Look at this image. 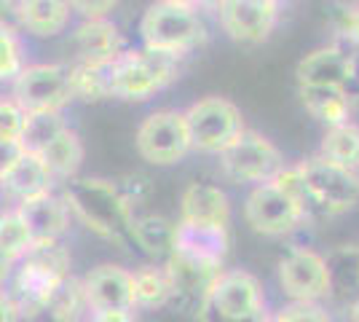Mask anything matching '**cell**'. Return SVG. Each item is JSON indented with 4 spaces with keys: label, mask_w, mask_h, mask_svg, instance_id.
<instances>
[{
    "label": "cell",
    "mask_w": 359,
    "mask_h": 322,
    "mask_svg": "<svg viewBox=\"0 0 359 322\" xmlns=\"http://www.w3.org/2000/svg\"><path fill=\"white\" fill-rule=\"evenodd\" d=\"M282 167H285V159L279 154V148L255 129H244L220 154V169L233 183H269Z\"/></svg>",
    "instance_id": "cell-9"
},
{
    "label": "cell",
    "mask_w": 359,
    "mask_h": 322,
    "mask_svg": "<svg viewBox=\"0 0 359 322\" xmlns=\"http://www.w3.org/2000/svg\"><path fill=\"white\" fill-rule=\"evenodd\" d=\"M276 274H279L282 290L298 304H316L319 298L330 295L332 290V271H330L327 261L319 253L306 250V247L287 253L279 261Z\"/></svg>",
    "instance_id": "cell-11"
},
{
    "label": "cell",
    "mask_w": 359,
    "mask_h": 322,
    "mask_svg": "<svg viewBox=\"0 0 359 322\" xmlns=\"http://www.w3.org/2000/svg\"><path fill=\"white\" fill-rule=\"evenodd\" d=\"M0 207H3V204H0Z\"/></svg>",
    "instance_id": "cell-42"
},
{
    "label": "cell",
    "mask_w": 359,
    "mask_h": 322,
    "mask_svg": "<svg viewBox=\"0 0 359 322\" xmlns=\"http://www.w3.org/2000/svg\"><path fill=\"white\" fill-rule=\"evenodd\" d=\"M8 94L27 116L65 113V107L75 102L70 67L67 62H27Z\"/></svg>",
    "instance_id": "cell-5"
},
{
    "label": "cell",
    "mask_w": 359,
    "mask_h": 322,
    "mask_svg": "<svg viewBox=\"0 0 359 322\" xmlns=\"http://www.w3.org/2000/svg\"><path fill=\"white\" fill-rule=\"evenodd\" d=\"M73 65H110L123 51V35L113 19H81L67 32Z\"/></svg>",
    "instance_id": "cell-14"
},
{
    "label": "cell",
    "mask_w": 359,
    "mask_h": 322,
    "mask_svg": "<svg viewBox=\"0 0 359 322\" xmlns=\"http://www.w3.org/2000/svg\"><path fill=\"white\" fill-rule=\"evenodd\" d=\"M298 86H335L346 89L357 78V60L341 46H319L298 62Z\"/></svg>",
    "instance_id": "cell-18"
},
{
    "label": "cell",
    "mask_w": 359,
    "mask_h": 322,
    "mask_svg": "<svg viewBox=\"0 0 359 322\" xmlns=\"http://www.w3.org/2000/svg\"><path fill=\"white\" fill-rule=\"evenodd\" d=\"M207 35L210 32L201 14L196 11L194 3H185V0H158L148 6L140 19L142 48L177 57V60L204 46Z\"/></svg>",
    "instance_id": "cell-3"
},
{
    "label": "cell",
    "mask_w": 359,
    "mask_h": 322,
    "mask_svg": "<svg viewBox=\"0 0 359 322\" xmlns=\"http://www.w3.org/2000/svg\"><path fill=\"white\" fill-rule=\"evenodd\" d=\"M271 322H332V320H330V314L319 304H298V301H292V304L279 309L271 317Z\"/></svg>",
    "instance_id": "cell-34"
},
{
    "label": "cell",
    "mask_w": 359,
    "mask_h": 322,
    "mask_svg": "<svg viewBox=\"0 0 359 322\" xmlns=\"http://www.w3.org/2000/svg\"><path fill=\"white\" fill-rule=\"evenodd\" d=\"M300 102L306 107V113L325 123L327 129L341 126V123L351 121V97L346 89H335V86H298Z\"/></svg>",
    "instance_id": "cell-25"
},
{
    "label": "cell",
    "mask_w": 359,
    "mask_h": 322,
    "mask_svg": "<svg viewBox=\"0 0 359 322\" xmlns=\"http://www.w3.org/2000/svg\"><path fill=\"white\" fill-rule=\"evenodd\" d=\"M175 234H177V223L164 215H135V220L129 226V239L148 258H153V263H161L172 255Z\"/></svg>",
    "instance_id": "cell-24"
},
{
    "label": "cell",
    "mask_w": 359,
    "mask_h": 322,
    "mask_svg": "<svg viewBox=\"0 0 359 322\" xmlns=\"http://www.w3.org/2000/svg\"><path fill=\"white\" fill-rule=\"evenodd\" d=\"M135 148L142 161L153 167H172L191 154V135L182 110H153L135 132Z\"/></svg>",
    "instance_id": "cell-7"
},
{
    "label": "cell",
    "mask_w": 359,
    "mask_h": 322,
    "mask_svg": "<svg viewBox=\"0 0 359 322\" xmlns=\"http://www.w3.org/2000/svg\"><path fill=\"white\" fill-rule=\"evenodd\" d=\"M27 113L16 105L11 94H0V145H19Z\"/></svg>",
    "instance_id": "cell-33"
},
{
    "label": "cell",
    "mask_w": 359,
    "mask_h": 322,
    "mask_svg": "<svg viewBox=\"0 0 359 322\" xmlns=\"http://www.w3.org/2000/svg\"><path fill=\"white\" fill-rule=\"evenodd\" d=\"M73 25L67 0H16L14 27L25 38H60Z\"/></svg>",
    "instance_id": "cell-19"
},
{
    "label": "cell",
    "mask_w": 359,
    "mask_h": 322,
    "mask_svg": "<svg viewBox=\"0 0 359 322\" xmlns=\"http://www.w3.org/2000/svg\"><path fill=\"white\" fill-rule=\"evenodd\" d=\"M14 210L30 231L32 245L35 242H65V236L73 229V215L57 191L41 199L16 204Z\"/></svg>",
    "instance_id": "cell-20"
},
{
    "label": "cell",
    "mask_w": 359,
    "mask_h": 322,
    "mask_svg": "<svg viewBox=\"0 0 359 322\" xmlns=\"http://www.w3.org/2000/svg\"><path fill=\"white\" fill-rule=\"evenodd\" d=\"M19 145H0V177L6 175V169L11 167V161H14L16 156H19Z\"/></svg>",
    "instance_id": "cell-39"
},
{
    "label": "cell",
    "mask_w": 359,
    "mask_h": 322,
    "mask_svg": "<svg viewBox=\"0 0 359 322\" xmlns=\"http://www.w3.org/2000/svg\"><path fill=\"white\" fill-rule=\"evenodd\" d=\"M89 304H86V295H83V285H81V276L70 274L60 288L54 290L46 314L54 322H86L89 317Z\"/></svg>",
    "instance_id": "cell-29"
},
{
    "label": "cell",
    "mask_w": 359,
    "mask_h": 322,
    "mask_svg": "<svg viewBox=\"0 0 359 322\" xmlns=\"http://www.w3.org/2000/svg\"><path fill=\"white\" fill-rule=\"evenodd\" d=\"M341 32H344L348 41L359 43V6L348 8L344 14V19H341Z\"/></svg>",
    "instance_id": "cell-37"
},
{
    "label": "cell",
    "mask_w": 359,
    "mask_h": 322,
    "mask_svg": "<svg viewBox=\"0 0 359 322\" xmlns=\"http://www.w3.org/2000/svg\"><path fill=\"white\" fill-rule=\"evenodd\" d=\"M309 207L282 191L276 183H260L250 191L244 201V217L250 229L263 234V236H282L298 229L300 220L306 217Z\"/></svg>",
    "instance_id": "cell-10"
},
{
    "label": "cell",
    "mask_w": 359,
    "mask_h": 322,
    "mask_svg": "<svg viewBox=\"0 0 359 322\" xmlns=\"http://www.w3.org/2000/svg\"><path fill=\"white\" fill-rule=\"evenodd\" d=\"M319 156L330 164H338L359 175V123L346 121L327 129L319 145Z\"/></svg>",
    "instance_id": "cell-28"
},
{
    "label": "cell",
    "mask_w": 359,
    "mask_h": 322,
    "mask_svg": "<svg viewBox=\"0 0 359 322\" xmlns=\"http://www.w3.org/2000/svg\"><path fill=\"white\" fill-rule=\"evenodd\" d=\"M60 196L73 215L94 236L107 242L129 239V226L135 220V201L116 180L107 177H75L62 185Z\"/></svg>",
    "instance_id": "cell-1"
},
{
    "label": "cell",
    "mask_w": 359,
    "mask_h": 322,
    "mask_svg": "<svg viewBox=\"0 0 359 322\" xmlns=\"http://www.w3.org/2000/svg\"><path fill=\"white\" fill-rule=\"evenodd\" d=\"M191 148L198 154H223L225 148L247 129L241 110L225 97H204L196 100L188 110H182Z\"/></svg>",
    "instance_id": "cell-6"
},
{
    "label": "cell",
    "mask_w": 359,
    "mask_h": 322,
    "mask_svg": "<svg viewBox=\"0 0 359 322\" xmlns=\"http://www.w3.org/2000/svg\"><path fill=\"white\" fill-rule=\"evenodd\" d=\"M32 247V236L14 207H0V288Z\"/></svg>",
    "instance_id": "cell-26"
},
{
    "label": "cell",
    "mask_w": 359,
    "mask_h": 322,
    "mask_svg": "<svg viewBox=\"0 0 359 322\" xmlns=\"http://www.w3.org/2000/svg\"><path fill=\"white\" fill-rule=\"evenodd\" d=\"M260 307H266V298H263V288L257 276L244 269H228L217 274L210 298H207V307L201 311H212L217 320H231V317L250 314Z\"/></svg>",
    "instance_id": "cell-13"
},
{
    "label": "cell",
    "mask_w": 359,
    "mask_h": 322,
    "mask_svg": "<svg viewBox=\"0 0 359 322\" xmlns=\"http://www.w3.org/2000/svg\"><path fill=\"white\" fill-rule=\"evenodd\" d=\"M70 269L73 255L65 242H35L0 290L14 301L22 320H35L46 314L54 290L73 274Z\"/></svg>",
    "instance_id": "cell-2"
},
{
    "label": "cell",
    "mask_w": 359,
    "mask_h": 322,
    "mask_svg": "<svg viewBox=\"0 0 359 322\" xmlns=\"http://www.w3.org/2000/svg\"><path fill=\"white\" fill-rule=\"evenodd\" d=\"M164 269L169 274V282H172V301H177L182 307H198V314L207 307V298H210V290L217 274L223 271L217 266L194 261V258L180 255V253H172L166 258Z\"/></svg>",
    "instance_id": "cell-16"
},
{
    "label": "cell",
    "mask_w": 359,
    "mask_h": 322,
    "mask_svg": "<svg viewBox=\"0 0 359 322\" xmlns=\"http://www.w3.org/2000/svg\"><path fill=\"white\" fill-rule=\"evenodd\" d=\"M35 156H41L43 164L48 167V172L54 175V180L65 185L78 177V172L83 167V159H86V148H83L81 135L67 123L60 135Z\"/></svg>",
    "instance_id": "cell-23"
},
{
    "label": "cell",
    "mask_w": 359,
    "mask_h": 322,
    "mask_svg": "<svg viewBox=\"0 0 359 322\" xmlns=\"http://www.w3.org/2000/svg\"><path fill=\"white\" fill-rule=\"evenodd\" d=\"M57 191V180L48 172L41 156L30 151H19L11 167L6 169V175L0 177V201L6 199L8 207L25 204V201L41 199Z\"/></svg>",
    "instance_id": "cell-15"
},
{
    "label": "cell",
    "mask_w": 359,
    "mask_h": 322,
    "mask_svg": "<svg viewBox=\"0 0 359 322\" xmlns=\"http://www.w3.org/2000/svg\"><path fill=\"white\" fill-rule=\"evenodd\" d=\"M309 207L327 215H344L359 204V175L330 164L322 156H311L298 164Z\"/></svg>",
    "instance_id": "cell-8"
},
{
    "label": "cell",
    "mask_w": 359,
    "mask_h": 322,
    "mask_svg": "<svg viewBox=\"0 0 359 322\" xmlns=\"http://www.w3.org/2000/svg\"><path fill=\"white\" fill-rule=\"evenodd\" d=\"M70 8H73V16H81V19H110V14L116 11V3L113 0H105V3L73 0Z\"/></svg>",
    "instance_id": "cell-35"
},
{
    "label": "cell",
    "mask_w": 359,
    "mask_h": 322,
    "mask_svg": "<svg viewBox=\"0 0 359 322\" xmlns=\"http://www.w3.org/2000/svg\"><path fill=\"white\" fill-rule=\"evenodd\" d=\"M276 0H225L217 6V22L236 43H263L279 25Z\"/></svg>",
    "instance_id": "cell-12"
},
{
    "label": "cell",
    "mask_w": 359,
    "mask_h": 322,
    "mask_svg": "<svg viewBox=\"0 0 359 322\" xmlns=\"http://www.w3.org/2000/svg\"><path fill=\"white\" fill-rule=\"evenodd\" d=\"M351 322H359V298L354 301V307H351Z\"/></svg>",
    "instance_id": "cell-41"
},
{
    "label": "cell",
    "mask_w": 359,
    "mask_h": 322,
    "mask_svg": "<svg viewBox=\"0 0 359 322\" xmlns=\"http://www.w3.org/2000/svg\"><path fill=\"white\" fill-rule=\"evenodd\" d=\"M231 250V234L223 226H204V223H180L175 234V250L194 261L210 263L223 269L225 255Z\"/></svg>",
    "instance_id": "cell-21"
},
{
    "label": "cell",
    "mask_w": 359,
    "mask_h": 322,
    "mask_svg": "<svg viewBox=\"0 0 359 322\" xmlns=\"http://www.w3.org/2000/svg\"><path fill=\"white\" fill-rule=\"evenodd\" d=\"M65 126H67V119H65V113H43V116H27L19 148H22V151H30V154H41V151H43L46 145H48L51 140L60 135Z\"/></svg>",
    "instance_id": "cell-31"
},
{
    "label": "cell",
    "mask_w": 359,
    "mask_h": 322,
    "mask_svg": "<svg viewBox=\"0 0 359 322\" xmlns=\"http://www.w3.org/2000/svg\"><path fill=\"white\" fill-rule=\"evenodd\" d=\"M70 67V83L73 97L81 102H102L110 97V65H73Z\"/></svg>",
    "instance_id": "cell-30"
},
{
    "label": "cell",
    "mask_w": 359,
    "mask_h": 322,
    "mask_svg": "<svg viewBox=\"0 0 359 322\" xmlns=\"http://www.w3.org/2000/svg\"><path fill=\"white\" fill-rule=\"evenodd\" d=\"M132 288H135V309H164L172 304V282L164 263H142L132 269Z\"/></svg>",
    "instance_id": "cell-27"
},
{
    "label": "cell",
    "mask_w": 359,
    "mask_h": 322,
    "mask_svg": "<svg viewBox=\"0 0 359 322\" xmlns=\"http://www.w3.org/2000/svg\"><path fill=\"white\" fill-rule=\"evenodd\" d=\"M180 223L223 226L231 223V199L220 185L191 183L180 196Z\"/></svg>",
    "instance_id": "cell-22"
},
{
    "label": "cell",
    "mask_w": 359,
    "mask_h": 322,
    "mask_svg": "<svg viewBox=\"0 0 359 322\" xmlns=\"http://www.w3.org/2000/svg\"><path fill=\"white\" fill-rule=\"evenodd\" d=\"M83 295L91 311L97 309H135L132 269L118 263H100L81 276Z\"/></svg>",
    "instance_id": "cell-17"
},
{
    "label": "cell",
    "mask_w": 359,
    "mask_h": 322,
    "mask_svg": "<svg viewBox=\"0 0 359 322\" xmlns=\"http://www.w3.org/2000/svg\"><path fill=\"white\" fill-rule=\"evenodd\" d=\"M180 78V60L148 48H123L110 62V97L123 102H145L169 89Z\"/></svg>",
    "instance_id": "cell-4"
},
{
    "label": "cell",
    "mask_w": 359,
    "mask_h": 322,
    "mask_svg": "<svg viewBox=\"0 0 359 322\" xmlns=\"http://www.w3.org/2000/svg\"><path fill=\"white\" fill-rule=\"evenodd\" d=\"M27 67V46L16 27H0V83H14Z\"/></svg>",
    "instance_id": "cell-32"
},
{
    "label": "cell",
    "mask_w": 359,
    "mask_h": 322,
    "mask_svg": "<svg viewBox=\"0 0 359 322\" xmlns=\"http://www.w3.org/2000/svg\"><path fill=\"white\" fill-rule=\"evenodd\" d=\"M86 322H135V309H97L89 311Z\"/></svg>",
    "instance_id": "cell-36"
},
{
    "label": "cell",
    "mask_w": 359,
    "mask_h": 322,
    "mask_svg": "<svg viewBox=\"0 0 359 322\" xmlns=\"http://www.w3.org/2000/svg\"><path fill=\"white\" fill-rule=\"evenodd\" d=\"M220 322H271V314L266 307L255 309L250 314H241V317H231V320H220Z\"/></svg>",
    "instance_id": "cell-40"
},
{
    "label": "cell",
    "mask_w": 359,
    "mask_h": 322,
    "mask_svg": "<svg viewBox=\"0 0 359 322\" xmlns=\"http://www.w3.org/2000/svg\"><path fill=\"white\" fill-rule=\"evenodd\" d=\"M0 322H22L14 301L6 295V290H0Z\"/></svg>",
    "instance_id": "cell-38"
}]
</instances>
